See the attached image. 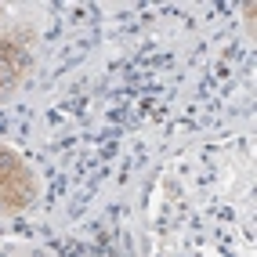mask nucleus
<instances>
[{
	"mask_svg": "<svg viewBox=\"0 0 257 257\" xmlns=\"http://www.w3.org/2000/svg\"><path fill=\"white\" fill-rule=\"evenodd\" d=\"M0 15H4V8H0Z\"/></svg>",
	"mask_w": 257,
	"mask_h": 257,
	"instance_id": "3",
	"label": "nucleus"
},
{
	"mask_svg": "<svg viewBox=\"0 0 257 257\" xmlns=\"http://www.w3.org/2000/svg\"><path fill=\"white\" fill-rule=\"evenodd\" d=\"M33 65V40L26 29H11L0 37V101H8L22 87V80Z\"/></svg>",
	"mask_w": 257,
	"mask_h": 257,
	"instance_id": "2",
	"label": "nucleus"
},
{
	"mask_svg": "<svg viewBox=\"0 0 257 257\" xmlns=\"http://www.w3.org/2000/svg\"><path fill=\"white\" fill-rule=\"evenodd\" d=\"M33 199H37L33 170L11 149H0V214H19Z\"/></svg>",
	"mask_w": 257,
	"mask_h": 257,
	"instance_id": "1",
	"label": "nucleus"
}]
</instances>
